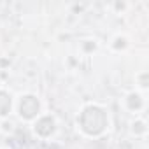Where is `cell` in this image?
<instances>
[{"label": "cell", "mask_w": 149, "mask_h": 149, "mask_svg": "<svg viewBox=\"0 0 149 149\" xmlns=\"http://www.w3.org/2000/svg\"><path fill=\"white\" fill-rule=\"evenodd\" d=\"M77 130L88 139H98L109 130V112L97 102L84 104L76 116Z\"/></svg>", "instance_id": "cell-1"}, {"label": "cell", "mask_w": 149, "mask_h": 149, "mask_svg": "<svg viewBox=\"0 0 149 149\" xmlns=\"http://www.w3.org/2000/svg\"><path fill=\"white\" fill-rule=\"evenodd\" d=\"M109 46H111V49H112L114 53H125V51L130 47V39H128L126 35H123V33H118V35H114V37L111 39Z\"/></svg>", "instance_id": "cell-6"}, {"label": "cell", "mask_w": 149, "mask_h": 149, "mask_svg": "<svg viewBox=\"0 0 149 149\" xmlns=\"http://www.w3.org/2000/svg\"><path fill=\"white\" fill-rule=\"evenodd\" d=\"M14 109L21 121L32 125L42 114V102L33 93H23L21 97H18V100H14Z\"/></svg>", "instance_id": "cell-2"}, {"label": "cell", "mask_w": 149, "mask_h": 149, "mask_svg": "<svg viewBox=\"0 0 149 149\" xmlns=\"http://www.w3.org/2000/svg\"><path fill=\"white\" fill-rule=\"evenodd\" d=\"M13 111H14V97L11 95V91L0 88V121L9 119Z\"/></svg>", "instance_id": "cell-5"}, {"label": "cell", "mask_w": 149, "mask_h": 149, "mask_svg": "<svg viewBox=\"0 0 149 149\" xmlns=\"http://www.w3.org/2000/svg\"><path fill=\"white\" fill-rule=\"evenodd\" d=\"M79 51L84 54V56H91L93 53L98 51V42L95 39H83L79 42Z\"/></svg>", "instance_id": "cell-8"}, {"label": "cell", "mask_w": 149, "mask_h": 149, "mask_svg": "<svg viewBox=\"0 0 149 149\" xmlns=\"http://www.w3.org/2000/svg\"><path fill=\"white\" fill-rule=\"evenodd\" d=\"M2 149H6V147H2Z\"/></svg>", "instance_id": "cell-12"}, {"label": "cell", "mask_w": 149, "mask_h": 149, "mask_svg": "<svg viewBox=\"0 0 149 149\" xmlns=\"http://www.w3.org/2000/svg\"><path fill=\"white\" fill-rule=\"evenodd\" d=\"M112 6H114V7H116V9H121V11H123V9H126V7H128V4H125V2H123V4H119V2H116V4H112Z\"/></svg>", "instance_id": "cell-11"}, {"label": "cell", "mask_w": 149, "mask_h": 149, "mask_svg": "<svg viewBox=\"0 0 149 149\" xmlns=\"http://www.w3.org/2000/svg\"><path fill=\"white\" fill-rule=\"evenodd\" d=\"M0 126H2V132H6V133H7V132L11 133V132L14 130V123H13L11 119H2V121H0Z\"/></svg>", "instance_id": "cell-10"}, {"label": "cell", "mask_w": 149, "mask_h": 149, "mask_svg": "<svg viewBox=\"0 0 149 149\" xmlns=\"http://www.w3.org/2000/svg\"><path fill=\"white\" fill-rule=\"evenodd\" d=\"M130 132H132V135H135V137H139V139L146 137L147 132H149L147 121H146L144 118H135V119L132 121V125H130Z\"/></svg>", "instance_id": "cell-7"}, {"label": "cell", "mask_w": 149, "mask_h": 149, "mask_svg": "<svg viewBox=\"0 0 149 149\" xmlns=\"http://www.w3.org/2000/svg\"><path fill=\"white\" fill-rule=\"evenodd\" d=\"M56 128H58V123H56V118L53 114H47V112H42L33 123H32V132L37 139L40 140H49L54 133H56Z\"/></svg>", "instance_id": "cell-3"}, {"label": "cell", "mask_w": 149, "mask_h": 149, "mask_svg": "<svg viewBox=\"0 0 149 149\" xmlns=\"http://www.w3.org/2000/svg\"><path fill=\"white\" fill-rule=\"evenodd\" d=\"M123 107H125L128 112H133V114L144 111V109H146V97H144V93H140V91H137V90L128 91V93L125 95V98H123Z\"/></svg>", "instance_id": "cell-4"}, {"label": "cell", "mask_w": 149, "mask_h": 149, "mask_svg": "<svg viewBox=\"0 0 149 149\" xmlns=\"http://www.w3.org/2000/svg\"><path fill=\"white\" fill-rule=\"evenodd\" d=\"M135 81H137V88H139L137 91H140V93L147 91V88H149V72H146V70L139 72L135 76Z\"/></svg>", "instance_id": "cell-9"}]
</instances>
